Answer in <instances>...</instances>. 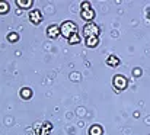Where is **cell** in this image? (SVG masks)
Instances as JSON below:
<instances>
[{"instance_id": "obj_1", "label": "cell", "mask_w": 150, "mask_h": 135, "mask_svg": "<svg viewBox=\"0 0 150 135\" xmlns=\"http://www.w3.org/2000/svg\"><path fill=\"white\" fill-rule=\"evenodd\" d=\"M60 29H61V35H63L64 38H67V39H69L71 35L77 34V26H76V23L71 22V20L63 22V23L60 25Z\"/></svg>"}, {"instance_id": "obj_2", "label": "cell", "mask_w": 150, "mask_h": 135, "mask_svg": "<svg viewBox=\"0 0 150 135\" xmlns=\"http://www.w3.org/2000/svg\"><path fill=\"white\" fill-rule=\"evenodd\" d=\"M80 9H82V18L89 23V22H92L93 20V18H95V12H93V9L91 7V3L89 1H83L82 3V6H80Z\"/></svg>"}, {"instance_id": "obj_3", "label": "cell", "mask_w": 150, "mask_h": 135, "mask_svg": "<svg viewBox=\"0 0 150 135\" xmlns=\"http://www.w3.org/2000/svg\"><path fill=\"white\" fill-rule=\"evenodd\" d=\"M99 26L98 25H95L93 22H89V23H86L85 25V28H83V35L86 37V38H92V37H95V38H98L99 37Z\"/></svg>"}, {"instance_id": "obj_4", "label": "cell", "mask_w": 150, "mask_h": 135, "mask_svg": "<svg viewBox=\"0 0 150 135\" xmlns=\"http://www.w3.org/2000/svg\"><path fill=\"white\" fill-rule=\"evenodd\" d=\"M112 83H114V87H117V90H124L127 87V79L124 77V76H115L114 77V80H112Z\"/></svg>"}, {"instance_id": "obj_5", "label": "cell", "mask_w": 150, "mask_h": 135, "mask_svg": "<svg viewBox=\"0 0 150 135\" xmlns=\"http://www.w3.org/2000/svg\"><path fill=\"white\" fill-rule=\"evenodd\" d=\"M29 20L34 23V25H38V23H41V20H42V15H41V12L40 10H32L31 13H29Z\"/></svg>"}, {"instance_id": "obj_6", "label": "cell", "mask_w": 150, "mask_h": 135, "mask_svg": "<svg viewBox=\"0 0 150 135\" xmlns=\"http://www.w3.org/2000/svg\"><path fill=\"white\" fill-rule=\"evenodd\" d=\"M60 34H61V29H60V26H57V25H50L48 29H47V35H48L50 38H57Z\"/></svg>"}, {"instance_id": "obj_7", "label": "cell", "mask_w": 150, "mask_h": 135, "mask_svg": "<svg viewBox=\"0 0 150 135\" xmlns=\"http://www.w3.org/2000/svg\"><path fill=\"white\" fill-rule=\"evenodd\" d=\"M51 131H52V125H51L50 122H44V125L41 127L40 135H50Z\"/></svg>"}, {"instance_id": "obj_8", "label": "cell", "mask_w": 150, "mask_h": 135, "mask_svg": "<svg viewBox=\"0 0 150 135\" xmlns=\"http://www.w3.org/2000/svg\"><path fill=\"white\" fill-rule=\"evenodd\" d=\"M106 64H108L109 67H117V65H120V60H118L115 55H111V57H108Z\"/></svg>"}, {"instance_id": "obj_9", "label": "cell", "mask_w": 150, "mask_h": 135, "mask_svg": "<svg viewBox=\"0 0 150 135\" xmlns=\"http://www.w3.org/2000/svg\"><path fill=\"white\" fill-rule=\"evenodd\" d=\"M89 135H102V127H99V125H93V127H91Z\"/></svg>"}, {"instance_id": "obj_10", "label": "cell", "mask_w": 150, "mask_h": 135, "mask_svg": "<svg viewBox=\"0 0 150 135\" xmlns=\"http://www.w3.org/2000/svg\"><path fill=\"white\" fill-rule=\"evenodd\" d=\"M98 44H99V39H98V38H95V37H92V38H86V45H88V46L95 48Z\"/></svg>"}, {"instance_id": "obj_11", "label": "cell", "mask_w": 150, "mask_h": 135, "mask_svg": "<svg viewBox=\"0 0 150 135\" xmlns=\"http://www.w3.org/2000/svg\"><path fill=\"white\" fill-rule=\"evenodd\" d=\"M16 3H18V6L22 7V9H26V7H31V6H32V0H18Z\"/></svg>"}, {"instance_id": "obj_12", "label": "cell", "mask_w": 150, "mask_h": 135, "mask_svg": "<svg viewBox=\"0 0 150 135\" xmlns=\"http://www.w3.org/2000/svg\"><path fill=\"white\" fill-rule=\"evenodd\" d=\"M67 41H69V44L70 45H76V44L80 42V37H79V34H74V35H71Z\"/></svg>"}, {"instance_id": "obj_13", "label": "cell", "mask_w": 150, "mask_h": 135, "mask_svg": "<svg viewBox=\"0 0 150 135\" xmlns=\"http://www.w3.org/2000/svg\"><path fill=\"white\" fill-rule=\"evenodd\" d=\"M21 96H22L23 99H29V97L32 96V90L28 89V87H25V89L21 90Z\"/></svg>"}, {"instance_id": "obj_14", "label": "cell", "mask_w": 150, "mask_h": 135, "mask_svg": "<svg viewBox=\"0 0 150 135\" xmlns=\"http://www.w3.org/2000/svg\"><path fill=\"white\" fill-rule=\"evenodd\" d=\"M19 39V35L18 34H9L7 35V41H10V42H16Z\"/></svg>"}, {"instance_id": "obj_15", "label": "cell", "mask_w": 150, "mask_h": 135, "mask_svg": "<svg viewBox=\"0 0 150 135\" xmlns=\"http://www.w3.org/2000/svg\"><path fill=\"white\" fill-rule=\"evenodd\" d=\"M6 12H7V3H6V1H1V3H0V13L4 15Z\"/></svg>"}, {"instance_id": "obj_16", "label": "cell", "mask_w": 150, "mask_h": 135, "mask_svg": "<svg viewBox=\"0 0 150 135\" xmlns=\"http://www.w3.org/2000/svg\"><path fill=\"white\" fill-rule=\"evenodd\" d=\"M133 74H134L136 77H139V76H142V70H140V68H134V70H133Z\"/></svg>"}]
</instances>
